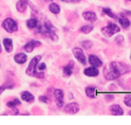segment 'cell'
I'll return each instance as SVG.
<instances>
[{"mask_svg":"<svg viewBox=\"0 0 131 125\" xmlns=\"http://www.w3.org/2000/svg\"><path fill=\"white\" fill-rule=\"evenodd\" d=\"M114 98V95H111V94H107V95H105V99L107 101H112L113 100Z\"/></svg>","mask_w":131,"mask_h":125,"instance_id":"cell-34","label":"cell"},{"mask_svg":"<svg viewBox=\"0 0 131 125\" xmlns=\"http://www.w3.org/2000/svg\"><path fill=\"white\" fill-rule=\"evenodd\" d=\"M131 72V66L119 61H112L103 69V75L107 81H114Z\"/></svg>","mask_w":131,"mask_h":125,"instance_id":"cell-1","label":"cell"},{"mask_svg":"<svg viewBox=\"0 0 131 125\" xmlns=\"http://www.w3.org/2000/svg\"><path fill=\"white\" fill-rule=\"evenodd\" d=\"M41 59H42V56L41 55H36L31 59L25 71L26 75L30 77L38 78V79L45 78V74L44 72H37V66Z\"/></svg>","mask_w":131,"mask_h":125,"instance_id":"cell-2","label":"cell"},{"mask_svg":"<svg viewBox=\"0 0 131 125\" xmlns=\"http://www.w3.org/2000/svg\"><path fill=\"white\" fill-rule=\"evenodd\" d=\"M60 1L66 3H77L80 2V0H60Z\"/></svg>","mask_w":131,"mask_h":125,"instance_id":"cell-32","label":"cell"},{"mask_svg":"<svg viewBox=\"0 0 131 125\" xmlns=\"http://www.w3.org/2000/svg\"><path fill=\"white\" fill-rule=\"evenodd\" d=\"M121 28L117 24L112 22H109L106 26L101 28V32L106 37H111L114 35L119 33Z\"/></svg>","mask_w":131,"mask_h":125,"instance_id":"cell-4","label":"cell"},{"mask_svg":"<svg viewBox=\"0 0 131 125\" xmlns=\"http://www.w3.org/2000/svg\"><path fill=\"white\" fill-rule=\"evenodd\" d=\"M111 113L112 115L116 116H123L124 114V110L122 108L119 104H113L109 108Z\"/></svg>","mask_w":131,"mask_h":125,"instance_id":"cell-18","label":"cell"},{"mask_svg":"<svg viewBox=\"0 0 131 125\" xmlns=\"http://www.w3.org/2000/svg\"><path fill=\"white\" fill-rule=\"evenodd\" d=\"M21 99L23 101L26 102L28 103H30V104L34 103L36 100V98H35L34 94H32L31 92L27 90L23 91V92H21Z\"/></svg>","mask_w":131,"mask_h":125,"instance_id":"cell-14","label":"cell"},{"mask_svg":"<svg viewBox=\"0 0 131 125\" xmlns=\"http://www.w3.org/2000/svg\"><path fill=\"white\" fill-rule=\"evenodd\" d=\"M2 43H3V46L4 47L5 50L7 53H11L13 52L14 43L12 39L9 38V37H6L3 40Z\"/></svg>","mask_w":131,"mask_h":125,"instance_id":"cell-17","label":"cell"},{"mask_svg":"<svg viewBox=\"0 0 131 125\" xmlns=\"http://www.w3.org/2000/svg\"><path fill=\"white\" fill-rule=\"evenodd\" d=\"M93 30H94V26L91 24L83 25L80 28V32L84 34H89V33L93 32Z\"/></svg>","mask_w":131,"mask_h":125,"instance_id":"cell-23","label":"cell"},{"mask_svg":"<svg viewBox=\"0 0 131 125\" xmlns=\"http://www.w3.org/2000/svg\"><path fill=\"white\" fill-rule=\"evenodd\" d=\"M102 12L104 14L107 15L108 17H109L110 18L113 19V20H118V17L117 15H116L115 14L113 13V11H111L110 8H108V7H104L102 8Z\"/></svg>","mask_w":131,"mask_h":125,"instance_id":"cell-25","label":"cell"},{"mask_svg":"<svg viewBox=\"0 0 131 125\" xmlns=\"http://www.w3.org/2000/svg\"><path fill=\"white\" fill-rule=\"evenodd\" d=\"M2 26L6 32L9 34L14 33L19 29L17 23L12 17H7L2 22Z\"/></svg>","mask_w":131,"mask_h":125,"instance_id":"cell-5","label":"cell"},{"mask_svg":"<svg viewBox=\"0 0 131 125\" xmlns=\"http://www.w3.org/2000/svg\"><path fill=\"white\" fill-rule=\"evenodd\" d=\"M130 59L131 60V52H130Z\"/></svg>","mask_w":131,"mask_h":125,"instance_id":"cell-39","label":"cell"},{"mask_svg":"<svg viewBox=\"0 0 131 125\" xmlns=\"http://www.w3.org/2000/svg\"><path fill=\"white\" fill-rule=\"evenodd\" d=\"M41 45V42L39 40H31L26 43L23 46V49L26 53H31L36 48L39 47Z\"/></svg>","mask_w":131,"mask_h":125,"instance_id":"cell-9","label":"cell"},{"mask_svg":"<svg viewBox=\"0 0 131 125\" xmlns=\"http://www.w3.org/2000/svg\"><path fill=\"white\" fill-rule=\"evenodd\" d=\"M38 100L41 103H45V104H48L49 102V99L47 96L46 95H40L38 98Z\"/></svg>","mask_w":131,"mask_h":125,"instance_id":"cell-31","label":"cell"},{"mask_svg":"<svg viewBox=\"0 0 131 125\" xmlns=\"http://www.w3.org/2000/svg\"><path fill=\"white\" fill-rule=\"evenodd\" d=\"M48 10L50 12H51L53 14L57 15L59 14L60 12L61 8H60V5L55 2H51L48 5Z\"/></svg>","mask_w":131,"mask_h":125,"instance_id":"cell-21","label":"cell"},{"mask_svg":"<svg viewBox=\"0 0 131 125\" xmlns=\"http://www.w3.org/2000/svg\"><path fill=\"white\" fill-rule=\"evenodd\" d=\"M14 86L12 83H8L4 84V85L1 86H0V95L2 94L3 92L7 89H12V88H14Z\"/></svg>","mask_w":131,"mask_h":125,"instance_id":"cell-27","label":"cell"},{"mask_svg":"<svg viewBox=\"0 0 131 125\" xmlns=\"http://www.w3.org/2000/svg\"><path fill=\"white\" fill-rule=\"evenodd\" d=\"M12 115H14V116H17V115H19V110L17 109V108H12Z\"/></svg>","mask_w":131,"mask_h":125,"instance_id":"cell-33","label":"cell"},{"mask_svg":"<svg viewBox=\"0 0 131 125\" xmlns=\"http://www.w3.org/2000/svg\"><path fill=\"white\" fill-rule=\"evenodd\" d=\"M0 68H1V63H0Z\"/></svg>","mask_w":131,"mask_h":125,"instance_id":"cell-41","label":"cell"},{"mask_svg":"<svg viewBox=\"0 0 131 125\" xmlns=\"http://www.w3.org/2000/svg\"><path fill=\"white\" fill-rule=\"evenodd\" d=\"M84 74L88 78H96L100 74V70L98 68L91 66L84 69Z\"/></svg>","mask_w":131,"mask_h":125,"instance_id":"cell-12","label":"cell"},{"mask_svg":"<svg viewBox=\"0 0 131 125\" xmlns=\"http://www.w3.org/2000/svg\"><path fill=\"white\" fill-rule=\"evenodd\" d=\"M85 93L89 99H95L98 95V90L94 86H88L85 88Z\"/></svg>","mask_w":131,"mask_h":125,"instance_id":"cell-19","label":"cell"},{"mask_svg":"<svg viewBox=\"0 0 131 125\" xmlns=\"http://www.w3.org/2000/svg\"><path fill=\"white\" fill-rule=\"evenodd\" d=\"M123 103L127 107L131 108V94H128L124 97Z\"/></svg>","mask_w":131,"mask_h":125,"instance_id":"cell-28","label":"cell"},{"mask_svg":"<svg viewBox=\"0 0 131 125\" xmlns=\"http://www.w3.org/2000/svg\"><path fill=\"white\" fill-rule=\"evenodd\" d=\"M128 115H130V116H131V110H130L129 112H128Z\"/></svg>","mask_w":131,"mask_h":125,"instance_id":"cell-38","label":"cell"},{"mask_svg":"<svg viewBox=\"0 0 131 125\" xmlns=\"http://www.w3.org/2000/svg\"><path fill=\"white\" fill-rule=\"evenodd\" d=\"M21 100H20L19 99H18V98H15V99H14L13 100L9 101L7 102L6 105H7V107H8V108L12 109V108H16V107H17V106L21 105Z\"/></svg>","mask_w":131,"mask_h":125,"instance_id":"cell-24","label":"cell"},{"mask_svg":"<svg viewBox=\"0 0 131 125\" xmlns=\"http://www.w3.org/2000/svg\"><path fill=\"white\" fill-rule=\"evenodd\" d=\"M30 5L28 0H18L16 4V10L19 13H24Z\"/></svg>","mask_w":131,"mask_h":125,"instance_id":"cell-13","label":"cell"},{"mask_svg":"<svg viewBox=\"0 0 131 125\" xmlns=\"http://www.w3.org/2000/svg\"><path fill=\"white\" fill-rule=\"evenodd\" d=\"M118 22L123 28L127 29L130 26V21L127 17V16L124 13L120 14V17H118Z\"/></svg>","mask_w":131,"mask_h":125,"instance_id":"cell-20","label":"cell"},{"mask_svg":"<svg viewBox=\"0 0 131 125\" xmlns=\"http://www.w3.org/2000/svg\"><path fill=\"white\" fill-rule=\"evenodd\" d=\"M57 28L50 21H46L43 25H39L37 28L36 33L45 35L53 41H57L59 40V36L56 33Z\"/></svg>","mask_w":131,"mask_h":125,"instance_id":"cell-3","label":"cell"},{"mask_svg":"<svg viewBox=\"0 0 131 125\" xmlns=\"http://www.w3.org/2000/svg\"><path fill=\"white\" fill-rule=\"evenodd\" d=\"M47 69V65L45 63V62H41V63H39L37 66V69H38L39 71H45L46 69Z\"/></svg>","mask_w":131,"mask_h":125,"instance_id":"cell-30","label":"cell"},{"mask_svg":"<svg viewBox=\"0 0 131 125\" xmlns=\"http://www.w3.org/2000/svg\"><path fill=\"white\" fill-rule=\"evenodd\" d=\"M93 42L90 40H84L81 42V46L84 49L88 50L93 47Z\"/></svg>","mask_w":131,"mask_h":125,"instance_id":"cell-26","label":"cell"},{"mask_svg":"<svg viewBox=\"0 0 131 125\" xmlns=\"http://www.w3.org/2000/svg\"><path fill=\"white\" fill-rule=\"evenodd\" d=\"M53 96L55 98V103L58 108H62L64 104V93L62 89H55L53 92Z\"/></svg>","mask_w":131,"mask_h":125,"instance_id":"cell-7","label":"cell"},{"mask_svg":"<svg viewBox=\"0 0 131 125\" xmlns=\"http://www.w3.org/2000/svg\"><path fill=\"white\" fill-rule=\"evenodd\" d=\"M124 40H125L124 36L122 34L117 35V36L115 37V38H114V41H115L116 43H117L118 45H121V44L124 41Z\"/></svg>","mask_w":131,"mask_h":125,"instance_id":"cell-29","label":"cell"},{"mask_svg":"<svg viewBox=\"0 0 131 125\" xmlns=\"http://www.w3.org/2000/svg\"><path fill=\"white\" fill-rule=\"evenodd\" d=\"M2 46H1V43H0V54L2 53Z\"/></svg>","mask_w":131,"mask_h":125,"instance_id":"cell-37","label":"cell"},{"mask_svg":"<svg viewBox=\"0 0 131 125\" xmlns=\"http://www.w3.org/2000/svg\"><path fill=\"white\" fill-rule=\"evenodd\" d=\"M124 14L126 16H131V11H127V10H125Z\"/></svg>","mask_w":131,"mask_h":125,"instance_id":"cell-35","label":"cell"},{"mask_svg":"<svg viewBox=\"0 0 131 125\" xmlns=\"http://www.w3.org/2000/svg\"><path fill=\"white\" fill-rule=\"evenodd\" d=\"M82 17L85 21L90 23H94L98 19L96 14L93 11H85L82 14Z\"/></svg>","mask_w":131,"mask_h":125,"instance_id":"cell-15","label":"cell"},{"mask_svg":"<svg viewBox=\"0 0 131 125\" xmlns=\"http://www.w3.org/2000/svg\"><path fill=\"white\" fill-rule=\"evenodd\" d=\"M75 68V62L73 61H70L68 63L62 68L63 76L65 78H69L73 73V70Z\"/></svg>","mask_w":131,"mask_h":125,"instance_id":"cell-11","label":"cell"},{"mask_svg":"<svg viewBox=\"0 0 131 125\" xmlns=\"http://www.w3.org/2000/svg\"><path fill=\"white\" fill-rule=\"evenodd\" d=\"M88 63L91 66H95L97 68H100L103 66L104 63L102 60L95 54H91L88 57Z\"/></svg>","mask_w":131,"mask_h":125,"instance_id":"cell-10","label":"cell"},{"mask_svg":"<svg viewBox=\"0 0 131 125\" xmlns=\"http://www.w3.org/2000/svg\"><path fill=\"white\" fill-rule=\"evenodd\" d=\"M127 1H128V2H131V0H127Z\"/></svg>","mask_w":131,"mask_h":125,"instance_id":"cell-40","label":"cell"},{"mask_svg":"<svg viewBox=\"0 0 131 125\" xmlns=\"http://www.w3.org/2000/svg\"><path fill=\"white\" fill-rule=\"evenodd\" d=\"M44 1H45V2H50V3L53 2V0H44Z\"/></svg>","mask_w":131,"mask_h":125,"instance_id":"cell-36","label":"cell"},{"mask_svg":"<svg viewBox=\"0 0 131 125\" xmlns=\"http://www.w3.org/2000/svg\"><path fill=\"white\" fill-rule=\"evenodd\" d=\"M14 61L18 65H24L28 61V55L25 52H20L16 54L14 56Z\"/></svg>","mask_w":131,"mask_h":125,"instance_id":"cell-16","label":"cell"},{"mask_svg":"<svg viewBox=\"0 0 131 125\" xmlns=\"http://www.w3.org/2000/svg\"><path fill=\"white\" fill-rule=\"evenodd\" d=\"M72 53L74 57L82 65H85L88 63L86 55L84 50L80 47H75L72 49Z\"/></svg>","mask_w":131,"mask_h":125,"instance_id":"cell-6","label":"cell"},{"mask_svg":"<svg viewBox=\"0 0 131 125\" xmlns=\"http://www.w3.org/2000/svg\"><path fill=\"white\" fill-rule=\"evenodd\" d=\"M80 110V105L76 102H71V103L66 104V106L64 107V111L66 113H68V114H77V113H79Z\"/></svg>","mask_w":131,"mask_h":125,"instance_id":"cell-8","label":"cell"},{"mask_svg":"<svg viewBox=\"0 0 131 125\" xmlns=\"http://www.w3.org/2000/svg\"><path fill=\"white\" fill-rule=\"evenodd\" d=\"M26 25L28 28L29 29H35L38 27L39 21L36 18H31L29 19L26 21Z\"/></svg>","mask_w":131,"mask_h":125,"instance_id":"cell-22","label":"cell"}]
</instances>
